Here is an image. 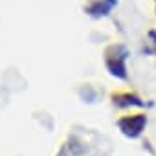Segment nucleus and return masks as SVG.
I'll use <instances>...</instances> for the list:
<instances>
[{"label":"nucleus","instance_id":"obj_1","mask_svg":"<svg viewBox=\"0 0 156 156\" xmlns=\"http://www.w3.org/2000/svg\"><path fill=\"white\" fill-rule=\"evenodd\" d=\"M119 127H121V130L127 134V136H138L141 130H143V127H145V116H130V118H127V119H121L119 121Z\"/></svg>","mask_w":156,"mask_h":156},{"label":"nucleus","instance_id":"obj_2","mask_svg":"<svg viewBox=\"0 0 156 156\" xmlns=\"http://www.w3.org/2000/svg\"><path fill=\"white\" fill-rule=\"evenodd\" d=\"M112 6H114V0H107L105 4L99 2L96 8H92V13H94V15H99V11H103V15H107V11H110Z\"/></svg>","mask_w":156,"mask_h":156}]
</instances>
